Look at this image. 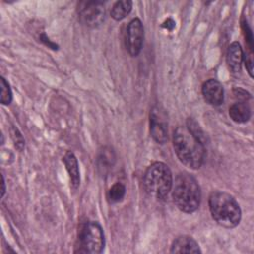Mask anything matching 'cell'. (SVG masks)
<instances>
[{
    "label": "cell",
    "instance_id": "4",
    "mask_svg": "<svg viewBox=\"0 0 254 254\" xmlns=\"http://www.w3.org/2000/svg\"><path fill=\"white\" fill-rule=\"evenodd\" d=\"M143 185L150 196L164 200L173 187V176L168 165L163 162L151 164L145 171Z\"/></svg>",
    "mask_w": 254,
    "mask_h": 254
},
{
    "label": "cell",
    "instance_id": "17",
    "mask_svg": "<svg viewBox=\"0 0 254 254\" xmlns=\"http://www.w3.org/2000/svg\"><path fill=\"white\" fill-rule=\"evenodd\" d=\"M0 88H1L0 102L3 105H9L12 102L13 94H12V90L9 82L3 76L0 79Z\"/></svg>",
    "mask_w": 254,
    "mask_h": 254
},
{
    "label": "cell",
    "instance_id": "15",
    "mask_svg": "<svg viewBox=\"0 0 254 254\" xmlns=\"http://www.w3.org/2000/svg\"><path fill=\"white\" fill-rule=\"evenodd\" d=\"M132 1L130 0H122L117 1L111 8L110 15L115 21L123 20L132 10Z\"/></svg>",
    "mask_w": 254,
    "mask_h": 254
},
{
    "label": "cell",
    "instance_id": "13",
    "mask_svg": "<svg viewBox=\"0 0 254 254\" xmlns=\"http://www.w3.org/2000/svg\"><path fill=\"white\" fill-rule=\"evenodd\" d=\"M115 153L110 147H103L97 155L96 165L97 170L101 175L107 174L115 163Z\"/></svg>",
    "mask_w": 254,
    "mask_h": 254
},
{
    "label": "cell",
    "instance_id": "7",
    "mask_svg": "<svg viewBox=\"0 0 254 254\" xmlns=\"http://www.w3.org/2000/svg\"><path fill=\"white\" fill-rule=\"evenodd\" d=\"M144 27L140 19L135 18L130 21L126 30L125 46L132 57H137L143 47Z\"/></svg>",
    "mask_w": 254,
    "mask_h": 254
},
{
    "label": "cell",
    "instance_id": "3",
    "mask_svg": "<svg viewBox=\"0 0 254 254\" xmlns=\"http://www.w3.org/2000/svg\"><path fill=\"white\" fill-rule=\"evenodd\" d=\"M212 218L222 227L233 228L241 220V208L231 194L224 191H213L208 198Z\"/></svg>",
    "mask_w": 254,
    "mask_h": 254
},
{
    "label": "cell",
    "instance_id": "10",
    "mask_svg": "<svg viewBox=\"0 0 254 254\" xmlns=\"http://www.w3.org/2000/svg\"><path fill=\"white\" fill-rule=\"evenodd\" d=\"M170 252L173 254H178V253H201V250L199 248L198 243L190 236L189 235H181L177 237L172 245Z\"/></svg>",
    "mask_w": 254,
    "mask_h": 254
},
{
    "label": "cell",
    "instance_id": "9",
    "mask_svg": "<svg viewBox=\"0 0 254 254\" xmlns=\"http://www.w3.org/2000/svg\"><path fill=\"white\" fill-rule=\"evenodd\" d=\"M201 92L204 100L212 105L219 106L223 103L224 100V89L222 84L213 78L206 80L201 87Z\"/></svg>",
    "mask_w": 254,
    "mask_h": 254
},
{
    "label": "cell",
    "instance_id": "8",
    "mask_svg": "<svg viewBox=\"0 0 254 254\" xmlns=\"http://www.w3.org/2000/svg\"><path fill=\"white\" fill-rule=\"evenodd\" d=\"M150 133L158 144H165L168 141V123L165 113L155 106L150 112Z\"/></svg>",
    "mask_w": 254,
    "mask_h": 254
},
{
    "label": "cell",
    "instance_id": "19",
    "mask_svg": "<svg viewBox=\"0 0 254 254\" xmlns=\"http://www.w3.org/2000/svg\"><path fill=\"white\" fill-rule=\"evenodd\" d=\"M10 134H11V138L14 142V146L19 151H23V149L25 148V140H24L21 132L18 130V128H16L15 126H12V128L10 130Z\"/></svg>",
    "mask_w": 254,
    "mask_h": 254
},
{
    "label": "cell",
    "instance_id": "12",
    "mask_svg": "<svg viewBox=\"0 0 254 254\" xmlns=\"http://www.w3.org/2000/svg\"><path fill=\"white\" fill-rule=\"evenodd\" d=\"M63 162L68 173L71 187L73 190H76L80 185V173H79L78 162L75 155L72 152L67 151L64 156Z\"/></svg>",
    "mask_w": 254,
    "mask_h": 254
},
{
    "label": "cell",
    "instance_id": "6",
    "mask_svg": "<svg viewBox=\"0 0 254 254\" xmlns=\"http://www.w3.org/2000/svg\"><path fill=\"white\" fill-rule=\"evenodd\" d=\"M79 21L86 27L97 28L105 19L104 4L100 1H84L77 8Z\"/></svg>",
    "mask_w": 254,
    "mask_h": 254
},
{
    "label": "cell",
    "instance_id": "14",
    "mask_svg": "<svg viewBox=\"0 0 254 254\" xmlns=\"http://www.w3.org/2000/svg\"><path fill=\"white\" fill-rule=\"evenodd\" d=\"M229 116L236 123H245L251 117V108L248 103L239 101L229 107Z\"/></svg>",
    "mask_w": 254,
    "mask_h": 254
},
{
    "label": "cell",
    "instance_id": "2",
    "mask_svg": "<svg viewBox=\"0 0 254 254\" xmlns=\"http://www.w3.org/2000/svg\"><path fill=\"white\" fill-rule=\"evenodd\" d=\"M172 196L174 203L181 211L194 212L199 207L201 200L200 187L190 174L180 173L173 181Z\"/></svg>",
    "mask_w": 254,
    "mask_h": 254
},
{
    "label": "cell",
    "instance_id": "5",
    "mask_svg": "<svg viewBox=\"0 0 254 254\" xmlns=\"http://www.w3.org/2000/svg\"><path fill=\"white\" fill-rule=\"evenodd\" d=\"M105 238L101 225L96 221H86L78 232V252L98 254L104 249Z\"/></svg>",
    "mask_w": 254,
    "mask_h": 254
},
{
    "label": "cell",
    "instance_id": "1",
    "mask_svg": "<svg viewBox=\"0 0 254 254\" xmlns=\"http://www.w3.org/2000/svg\"><path fill=\"white\" fill-rule=\"evenodd\" d=\"M173 147L182 164L186 167L197 170L205 158L204 144L198 140L187 126H179L173 134Z\"/></svg>",
    "mask_w": 254,
    "mask_h": 254
},
{
    "label": "cell",
    "instance_id": "16",
    "mask_svg": "<svg viewBox=\"0 0 254 254\" xmlns=\"http://www.w3.org/2000/svg\"><path fill=\"white\" fill-rule=\"evenodd\" d=\"M125 193H126L125 186L120 182H116L109 189L107 192V198L110 203H117L123 199V197L125 196Z\"/></svg>",
    "mask_w": 254,
    "mask_h": 254
},
{
    "label": "cell",
    "instance_id": "11",
    "mask_svg": "<svg viewBox=\"0 0 254 254\" xmlns=\"http://www.w3.org/2000/svg\"><path fill=\"white\" fill-rule=\"evenodd\" d=\"M244 54L241 45L238 42H233L229 45L226 53V63L228 68L232 72H239L243 64Z\"/></svg>",
    "mask_w": 254,
    "mask_h": 254
},
{
    "label": "cell",
    "instance_id": "21",
    "mask_svg": "<svg viewBox=\"0 0 254 254\" xmlns=\"http://www.w3.org/2000/svg\"><path fill=\"white\" fill-rule=\"evenodd\" d=\"M5 190H6V187H5V180H4V177L2 176V197L4 196L5 194Z\"/></svg>",
    "mask_w": 254,
    "mask_h": 254
},
{
    "label": "cell",
    "instance_id": "18",
    "mask_svg": "<svg viewBox=\"0 0 254 254\" xmlns=\"http://www.w3.org/2000/svg\"><path fill=\"white\" fill-rule=\"evenodd\" d=\"M187 128L198 139L200 140L203 144L205 141V135L201 128L198 126V124L192 119V118H188L187 120Z\"/></svg>",
    "mask_w": 254,
    "mask_h": 254
},
{
    "label": "cell",
    "instance_id": "20",
    "mask_svg": "<svg viewBox=\"0 0 254 254\" xmlns=\"http://www.w3.org/2000/svg\"><path fill=\"white\" fill-rule=\"evenodd\" d=\"M244 64L246 66V69L251 77H253V60H252V53H250L247 56H244Z\"/></svg>",
    "mask_w": 254,
    "mask_h": 254
}]
</instances>
